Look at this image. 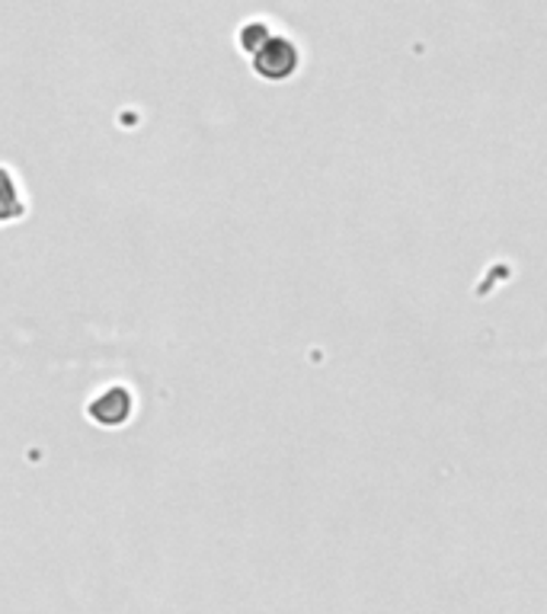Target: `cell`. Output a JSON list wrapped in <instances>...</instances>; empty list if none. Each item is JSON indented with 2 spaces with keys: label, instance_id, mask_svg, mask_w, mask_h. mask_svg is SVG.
<instances>
[{
  "label": "cell",
  "instance_id": "obj_1",
  "mask_svg": "<svg viewBox=\"0 0 547 614\" xmlns=\"http://www.w3.org/2000/svg\"><path fill=\"white\" fill-rule=\"evenodd\" d=\"M254 68L263 80H286V77H292L294 68H298V48H294V42L269 33L254 48Z\"/></svg>",
  "mask_w": 547,
  "mask_h": 614
},
{
  "label": "cell",
  "instance_id": "obj_2",
  "mask_svg": "<svg viewBox=\"0 0 547 614\" xmlns=\"http://www.w3.org/2000/svg\"><path fill=\"white\" fill-rule=\"evenodd\" d=\"M23 215H26V205H23L20 186H16L13 174L7 167H0V224L20 221Z\"/></svg>",
  "mask_w": 547,
  "mask_h": 614
}]
</instances>
